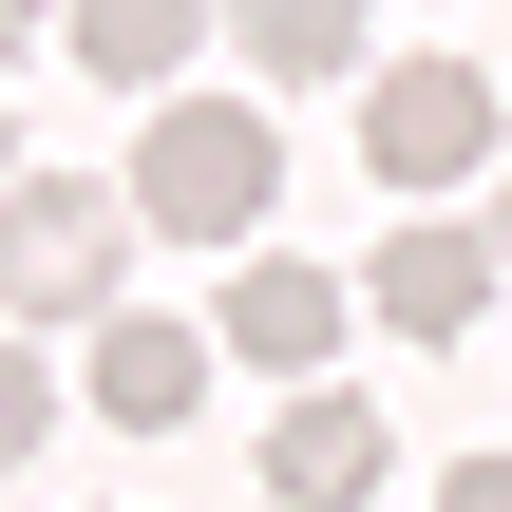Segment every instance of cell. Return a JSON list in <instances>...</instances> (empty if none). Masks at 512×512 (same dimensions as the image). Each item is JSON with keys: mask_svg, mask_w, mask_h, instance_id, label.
<instances>
[{"mask_svg": "<svg viewBox=\"0 0 512 512\" xmlns=\"http://www.w3.org/2000/svg\"><path fill=\"white\" fill-rule=\"evenodd\" d=\"M266 190H285V133H266L247 95H152L133 171H114V209H133L152 247H247Z\"/></svg>", "mask_w": 512, "mask_h": 512, "instance_id": "1", "label": "cell"}, {"mask_svg": "<svg viewBox=\"0 0 512 512\" xmlns=\"http://www.w3.org/2000/svg\"><path fill=\"white\" fill-rule=\"evenodd\" d=\"M361 152H380L399 209H437L456 171H494V76H475V57H380V76H361Z\"/></svg>", "mask_w": 512, "mask_h": 512, "instance_id": "2", "label": "cell"}, {"mask_svg": "<svg viewBox=\"0 0 512 512\" xmlns=\"http://www.w3.org/2000/svg\"><path fill=\"white\" fill-rule=\"evenodd\" d=\"M114 247H133V209H114V190L0 171V304H19V323H95V304H114Z\"/></svg>", "mask_w": 512, "mask_h": 512, "instance_id": "3", "label": "cell"}, {"mask_svg": "<svg viewBox=\"0 0 512 512\" xmlns=\"http://www.w3.org/2000/svg\"><path fill=\"white\" fill-rule=\"evenodd\" d=\"M342 323H361V285H342V266H304V247H266V266L209 304V342H228V361H266V380H323V361H342Z\"/></svg>", "mask_w": 512, "mask_h": 512, "instance_id": "4", "label": "cell"}, {"mask_svg": "<svg viewBox=\"0 0 512 512\" xmlns=\"http://www.w3.org/2000/svg\"><path fill=\"white\" fill-rule=\"evenodd\" d=\"M380 456H399V418H380V399L285 380V418H266V494H285V512H361V494H380Z\"/></svg>", "mask_w": 512, "mask_h": 512, "instance_id": "5", "label": "cell"}, {"mask_svg": "<svg viewBox=\"0 0 512 512\" xmlns=\"http://www.w3.org/2000/svg\"><path fill=\"white\" fill-rule=\"evenodd\" d=\"M209 361H228L209 323H152V304H95V418H114V437H171V418L209 399Z\"/></svg>", "mask_w": 512, "mask_h": 512, "instance_id": "6", "label": "cell"}, {"mask_svg": "<svg viewBox=\"0 0 512 512\" xmlns=\"http://www.w3.org/2000/svg\"><path fill=\"white\" fill-rule=\"evenodd\" d=\"M494 285H512V266H494V228H437V209H418V228L361 266V304H380L399 342H475V304H494Z\"/></svg>", "mask_w": 512, "mask_h": 512, "instance_id": "7", "label": "cell"}, {"mask_svg": "<svg viewBox=\"0 0 512 512\" xmlns=\"http://www.w3.org/2000/svg\"><path fill=\"white\" fill-rule=\"evenodd\" d=\"M190 38H209V0H76V76H114V95H152Z\"/></svg>", "mask_w": 512, "mask_h": 512, "instance_id": "8", "label": "cell"}, {"mask_svg": "<svg viewBox=\"0 0 512 512\" xmlns=\"http://www.w3.org/2000/svg\"><path fill=\"white\" fill-rule=\"evenodd\" d=\"M228 38L266 76H361V0H228Z\"/></svg>", "mask_w": 512, "mask_h": 512, "instance_id": "9", "label": "cell"}, {"mask_svg": "<svg viewBox=\"0 0 512 512\" xmlns=\"http://www.w3.org/2000/svg\"><path fill=\"white\" fill-rule=\"evenodd\" d=\"M38 437H57V380H38V361H19V342H0V475H19V456H38Z\"/></svg>", "mask_w": 512, "mask_h": 512, "instance_id": "10", "label": "cell"}, {"mask_svg": "<svg viewBox=\"0 0 512 512\" xmlns=\"http://www.w3.org/2000/svg\"><path fill=\"white\" fill-rule=\"evenodd\" d=\"M437 512H512V456H456V475H437Z\"/></svg>", "mask_w": 512, "mask_h": 512, "instance_id": "11", "label": "cell"}, {"mask_svg": "<svg viewBox=\"0 0 512 512\" xmlns=\"http://www.w3.org/2000/svg\"><path fill=\"white\" fill-rule=\"evenodd\" d=\"M19 38H38V0H0V57H19Z\"/></svg>", "mask_w": 512, "mask_h": 512, "instance_id": "12", "label": "cell"}, {"mask_svg": "<svg viewBox=\"0 0 512 512\" xmlns=\"http://www.w3.org/2000/svg\"><path fill=\"white\" fill-rule=\"evenodd\" d=\"M494 266H512V190H494Z\"/></svg>", "mask_w": 512, "mask_h": 512, "instance_id": "13", "label": "cell"}, {"mask_svg": "<svg viewBox=\"0 0 512 512\" xmlns=\"http://www.w3.org/2000/svg\"><path fill=\"white\" fill-rule=\"evenodd\" d=\"M0 171H19V114H0Z\"/></svg>", "mask_w": 512, "mask_h": 512, "instance_id": "14", "label": "cell"}]
</instances>
